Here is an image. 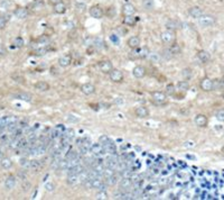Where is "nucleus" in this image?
I'll return each instance as SVG.
<instances>
[{"mask_svg": "<svg viewBox=\"0 0 224 200\" xmlns=\"http://www.w3.org/2000/svg\"><path fill=\"white\" fill-rule=\"evenodd\" d=\"M178 27H179V24H178L176 20L170 19V20H168L167 23H166V28H167V29H169V31H174V32H175Z\"/></svg>", "mask_w": 224, "mask_h": 200, "instance_id": "c85d7f7f", "label": "nucleus"}, {"mask_svg": "<svg viewBox=\"0 0 224 200\" xmlns=\"http://www.w3.org/2000/svg\"><path fill=\"white\" fill-rule=\"evenodd\" d=\"M188 14H189V16H191L192 18H195V19H198L202 15H204L202 8H201V7H197V6L192 7V8L188 10Z\"/></svg>", "mask_w": 224, "mask_h": 200, "instance_id": "f8f14e48", "label": "nucleus"}, {"mask_svg": "<svg viewBox=\"0 0 224 200\" xmlns=\"http://www.w3.org/2000/svg\"><path fill=\"white\" fill-rule=\"evenodd\" d=\"M62 0H50V2H51L52 5H56V3H58V2H61Z\"/></svg>", "mask_w": 224, "mask_h": 200, "instance_id": "680f3d73", "label": "nucleus"}, {"mask_svg": "<svg viewBox=\"0 0 224 200\" xmlns=\"http://www.w3.org/2000/svg\"><path fill=\"white\" fill-rule=\"evenodd\" d=\"M194 122L198 127H205L207 125V118H206L205 115H202V114H200V115L195 117Z\"/></svg>", "mask_w": 224, "mask_h": 200, "instance_id": "f3484780", "label": "nucleus"}, {"mask_svg": "<svg viewBox=\"0 0 224 200\" xmlns=\"http://www.w3.org/2000/svg\"><path fill=\"white\" fill-rule=\"evenodd\" d=\"M140 44H141V41L138 36H132L128 40V46L131 48V50H134V48H138L140 47Z\"/></svg>", "mask_w": 224, "mask_h": 200, "instance_id": "ddd939ff", "label": "nucleus"}, {"mask_svg": "<svg viewBox=\"0 0 224 200\" xmlns=\"http://www.w3.org/2000/svg\"><path fill=\"white\" fill-rule=\"evenodd\" d=\"M47 52V48L46 47H43V48H38V50H36L35 53L37 54V55H44L45 53Z\"/></svg>", "mask_w": 224, "mask_h": 200, "instance_id": "4d7b16f0", "label": "nucleus"}, {"mask_svg": "<svg viewBox=\"0 0 224 200\" xmlns=\"http://www.w3.org/2000/svg\"><path fill=\"white\" fill-rule=\"evenodd\" d=\"M114 15H115V9H114V7H109V9H108V17H109V18H113Z\"/></svg>", "mask_w": 224, "mask_h": 200, "instance_id": "6e6d98bb", "label": "nucleus"}, {"mask_svg": "<svg viewBox=\"0 0 224 200\" xmlns=\"http://www.w3.org/2000/svg\"><path fill=\"white\" fill-rule=\"evenodd\" d=\"M22 187H24V190H25V191H27V190H29V188H31V183H29V182L24 183V186H22Z\"/></svg>", "mask_w": 224, "mask_h": 200, "instance_id": "052dcab7", "label": "nucleus"}, {"mask_svg": "<svg viewBox=\"0 0 224 200\" xmlns=\"http://www.w3.org/2000/svg\"><path fill=\"white\" fill-rule=\"evenodd\" d=\"M76 9L80 11V12H84V11L86 10V5L83 3V2H79V3H76Z\"/></svg>", "mask_w": 224, "mask_h": 200, "instance_id": "603ef678", "label": "nucleus"}, {"mask_svg": "<svg viewBox=\"0 0 224 200\" xmlns=\"http://www.w3.org/2000/svg\"><path fill=\"white\" fill-rule=\"evenodd\" d=\"M99 69L103 73H110L113 70V64L109 60H104V61L99 62Z\"/></svg>", "mask_w": 224, "mask_h": 200, "instance_id": "423d86ee", "label": "nucleus"}, {"mask_svg": "<svg viewBox=\"0 0 224 200\" xmlns=\"http://www.w3.org/2000/svg\"><path fill=\"white\" fill-rule=\"evenodd\" d=\"M74 134H75V132H74L73 128H67V129L65 130V133H64L63 136H65V137H67V138H70V139H72V138L74 137Z\"/></svg>", "mask_w": 224, "mask_h": 200, "instance_id": "49530a36", "label": "nucleus"}, {"mask_svg": "<svg viewBox=\"0 0 224 200\" xmlns=\"http://www.w3.org/2000/svg\"><path fill=\"white\" fill-rule=\"evenodd\" d=\"M11 79L14 80V81H16V82H18V83H24L25 82V78L20 75V74L18 73H14L11 75Z\"/></svg>", "mask_w": 224, "mask_h": 200, "instance_id": "a19ab883", "label": "nucleus"}, {"mask_svg": "<svg viewBox=\"0 0 224 200\" xmlns=\"http://www.w3.org/2000/svg\"><path fill=\"white\" fill-rule=\"evenodd\" d=\"M19 164L24 169H31V161L26 158H21L19 160Z\"/></svg>", "mask_w": 224, "mask_h": 200, "instance_id": "ea45409f", "label": "nucleus"}, {"mask_svg": "<svg viewBox=\"0 0 224 200\" xmlns=\"http://www.w3.org/2000/svg\"><path fill=\"white\" fill-rule=\"evenodd\" d=\"M67 119H69L71 123H77V122L80 120V119H79V118H76V117H71V115H69V116H67Z\"/></svg>", "mask_w": 224, "mask_h": 200, "instance_id": "13d9d810", "label": "nucleus"}, {"mask_svg": "<svg viewBox=\"0 0 224 200\" xmlns=\"http://www.w3.org/2000/svg\"><path fill=\"white\" fill-rule=\"evenodd\" d=\"M134 12H136V8H134V6H133L132 3L127 2V3L123 5L122 7L123 16H130V15H133Z\"/></svg>", "mask_w": 224, "mask_h": 200, "instance_id": "9b49d317", "label": "nucleus"}, {"mask_svg": "<svg viewBox=\"0 0 224 200\" xmlns=\"http://www.w3.org/2000/svg\"><path fill=\"white\" fill-rule=\"evenodd\" d=\"M15 186H16V178H15L14 175L7 177V179L5 181V187H6V189H8V190L14 189Z\"/></svg>", "mask_w": 224, "mask_h": 200, "instance_id": "412c9836", "label": "nucleus"}, {"mask_svg": "<svg viewBox=\"0 0 224 200\" xmlns=\"http://www.w3.org/2000/svg\"><path fill=\"white\" fill-rule=\"evenodd\" d=\"M43 167L41 161L39 160H31V169L34 171H39Z\"/></svg>", "mask_w": 224, "mask_h": 200, "instance_id": "7c9ffc66", "label": "nucleus"}, {"mask_svg": "<svg viewBox=\"0 0 224 200\" xmlns=\"http://www.w3.org/2000/svg\"><path fill=\"white\" fill-rule=\"evenodd\" d=\"M15 97L17 99H21V100H25V101H31V95H28V94H18Z\"/></svg>", "mask_w": 224, "mask_h": 200, "instance_id": "37998d69", "label": "nucleus"}, {"mask_svg": "<svg viewBox=\"0 0 224 200\" xmlns=\"http://www.w3.org/2000/svg\"><path fill=\"white\" fill-rule=\"evenodd\" d=\"M0 165H1V168L5 169V170H9L12 167V161L8 158H3L0 161Z\"/></svg>", "mask_w": 224, "mask_h": 200, "instance_id": "a878e982", "label": "nucleus"}, {"mask_svg": "<svg viewBox=\"0 0 224 200\" xmlns=\"http://www.w3.org/2000/svg\"><path fill=\"white\" fill-rule=\"evenodd\" d=\"M109 74H110L111 81H113V82H121L123 80L122 71H120V70H118V69H113Z\"/></svg>", "mask_w": 224, "mask_h": 200, "instance_id": "0eeeda50", "label": "nucleus"}, {"mask_svg": "<svg viewBox=\"0 0 224 200\" xmlns=\"http://www.w3.org/2000/svg\"><path fill=\"white\" fill-rule=\"evenodd\" d=\"M90 152H91L92 155H94L95 158H98V156H101L102 154H104V153H105L103 145H101L100 143H94L93 145H91Z\"/></svg>", "mask_w": 224, "mask_h": 200, "instance_id": "20e7f679", "label": "nucleus"}, {"mask_svg": "<svg viewBox=\"0 0 224 200\" xmlns=\"http://www.w3.org/2000/svg\"><path fill=\"white\" fill-rule=\"evenodd\" d=\"M213 85H214V90L224 88V78H222V79H215V80H213Z\"/></svg>", "mask_w": 224, "mask_h": 200, "instance_id": "473e14b6", "label": "nucleus"}, {"mask_svg": "<svg viewBox=\"0 0 224 200\" xmlns=\"http://www.w3.org/2000/svg\"><path fill=\"white\" fill-rule=\"evenodd\" d=\"M118 181H119L118 175H117V174H113L112 177L108 178L105 182H107V184H108V186H114V184H117V183H118Z\"/></svg>", "mask_w": 224, "mask_h": 200, "instance_id": "e433bc0d", "label": "nucleus"}, {"mask_svg": "<svg viewBox=\"0 0 224 200\" xmlns=\"http://www.w3.org/2000/svg\"><path fill=\"white\" fill-rule=\"evenodd\" d=\"M14 44H15V46H16V47L20 48V47H22V46H24V44H25V43H24L22 37H20V36H19V37H16V38H15Z\"/></svg>", "mask_w": 224, "mask_h": 200, "instance_id": "a18cd8bd", "label": "nucleus"}, {"mask_svg": "<svg viewBox=\"0 0 224 200\" xmlns=\"http://www.w3.org/2000/svg\"><path fill=\"white\" fill-rule=\"evenodd\" d=\"M175 91H176V88H175L174 84H168V85L166 87V94H168V95H174Z\"/></svg>", "mask_w": 224, "mask_h": 200, "instance_id": "3c124183", "label": "nucleus"}, {"mask_svg": "<svg viewBox=\"0 0 224 200\" xmlns=\"http://www.w3.org/2000/svg\"><path fill=\"white\" fill-rule=\"evenodd\" d=\"M0 161H1V160H0Z\"/></svg>", "mask_w": 224, "mask_h": 200, "instance_id": "69168bd1", "label": "nucleus"}, {"mask_svg": "<svg viewBox=\"0 0 224 200\" xmlns=\"http://www.w3.org/2000/svg\"><path fill=\"white\" fill-rule=\"evenodd\" d=\"M137 23V19L133 15H130V16H124L123 18V24L124 25H128V26H134Z\"/></svg>", "mask_w": 224, "mask_h": 200, "instance_id": "393cba45", "label": "nucleus"}, {"mask_svg": "<svg viewBox=\"0 0 224 200\" xmlns=\"http://www.w3.org/2000/svg\"><path fill=\"white\" fill-rule=\"evenodd\" d=\"M151 97H153V102L157 105H163L167 100L166 94H164L162 91H153V92H151Z\"/></svg>", "mask_w": 224, "mask_h": 200, "instance_id": "7ed1b4c3", "label": "nucleus"}, {"mask_svg": "<svg viewBox=\"0 0 224 200\" xmlns=\"http://www.w3.org/2000/svg\"><path fill=\"white\" fill-rule=\"evenodd\" d=\"M168 51L170 52V54H172V56H176V55H178L179 53H181V46L178 45V44H176V43H174V44H172V45H169V47H168Z\"/></svg>", "mask_w": 224, "mask_h": 200, "instance_id": "4be33fe9", "label": "nucleus"}, {"mask_svg": "<svg viewBox=\"0 0 224 200\" xmlns=\"http://www.w3.org/2000/svg\"><path fill=\"white\" fill-rule=\"evenodd\" d=\"M90 180H91V187L92 188H95V189H99L102 186V183H103L101 178H95V179H90Z\"/></svg>", "mask_w": 224, "mask_h": 200, "instance_id": "72a5a7b5", "label": "nucleus"}, {"mask_svg": "<svg viewBox=\"0 0 224 200\" xmlns=\"http://www.w3.org/2000/svg\"><path fill=\"white\" fill-rule=\"evenodd\" d=\"M160 40L164 44H167V45H172L174 43H176V34L174 31H165L160 34Z\"/></svg>", "mask_w": 224, "mask_h": 200, "instance_id": "f257e3e1", "label": "nucleus"}, {"mask_svg": "<svg viewBox=\"0 0 224 200\" xmlns=\"http://www.w3.org/2000/svg\"><path fill=\"white\" fill-rule=\"evenodd\" d=\"M182 74H183L184 78L187 80V79H189L192 76V70L191 69H185L183 72H182Z\"/></svg>", "mask_w": 224, "mask_h": 200, "instance_id": "864d4df0", "label": "nucleus"}, {"mask_svg": "<svg viewBox=\"0 0 224 200\" xmlns=\"http://www.w3.org/2000/svg\"><path fill=\"white\" fill-rule=\"evenodd\" d=\"M132 74L136 79H141L146 75V69L141 65H137V66L133 68Z\"/></svg>", "mask_w": 224, "mask_h": 200, "instance_id": "9d476101", "label": "nucleus"}, {"mask_svg": "<svg viewBox=\"0 0 224 200\" xmlns=\"http://www.w3.org/2000/svg\"><path fill=\"white\" fill-rule=\"evenodd\" d=\"M197 57H198V60L202 62V63H207L210 60H211V55H210V53L206 52V51H198L197 52Z\"/></svg>", "mask_w": 224, "mask_h": 200, "instance_id": "a211bd4d", "label": "nucleus"}, {"mask_svg": "<svg viewBox=\"0 0 224 200\" xmlns=\"http://www.w3.org/2000/svg\"><path fill=\"white\" fill-rule=\"evenodd\" d=\"M79 180L81 181L82 183H84V182H86L88 180H90V177H89V171H82L81 173L79 174Z\"/></svg>", "mask_w": 224, "mask_h": 200, "instance_id": "c9c22d12", "label": "nucleus"}, {"mask_svg": "<svg viewBox=\"0 0 224 200\" xmlns=\"http://www.w3.org/2000/svg\"><path fill=\"white\" fill-rule=\"evenodd\" d=\"M113 174H115V170L110 169V168H107V167H105L104 171H103V174H102V177H103V178H105V179H108V178L112 177Z\"/></svg>", "mask_w": 224, "mask_h": 200, "instance_id": "f704fd0d", "label": "nucleus"}, {"mask_svg": "<svg viewBox=\"0 0 224 200\" xmlns=\"http://www.w3.org/2000/svg\"><path fill=\"white\" fill-rule=\"evenodd\" d=\"M215 24V17L211 15H202L198 18V25L201 27H211Z\"/></svg>", "mask_w": 224, "mask_h": 200, "instance_id": "f03ea898", "label": "nucleus"}, {"mask_svg": "<svg viewBox=\"0 0 224 200\" xmlns=\"http://www.w3.org/2000/svg\"><path fill=\"white\" fill-rule=\"evenodd\" d=\"M95 198H96V199H107V198H108V195H107L105 190H100V192L96 193Z\"/></svg>", "mask_w": 224, "mask_h": 200, "instance_id": "8fccbe9b", "label": "nucleus"}, {"mask_svg": "<svg viewBox=\"0 0 224 200\" xmlns=\"http://www.w3.org/2000/svg\"><path fill=\"white\" fill-rule=\"evenodd\" d=\"M71 63H72V56L70 54L63 55V56H61L58 59V64L61 65L62 68H67Z\"/></svg>", "mask_w": 224, "mask_h": 200, "instance_id": "2eb2a0df", "label": "nucleus"}, {"mask_svg": "<svg viewBox=\"0 0 224 200\" xmlns=\"http://www.w3.org/2000/svg\"><path fill=\"white\" fill-rule=\"evenodd\" d=\"M155 7V3H153V0H143V10L146 11H150L153 9Z\"/></svg>", "mask_w": 224, "mask_h": 200, "instance_id": "bb28decb", "label": "nucleus"}, {"mask_svg": "<svg viewBox=\"0 0 224 200\" xmlns=\"http://www.w3.org/2000/svg\"><path fill=\"white\" fill-rule=\"evenodd\" d=\"M67 183L69 184H71V186H74V184H76V182L79 181V174H74V173H69V175H67Z\"/></svg>", "mask_w": 224, "mask_h": 200, "instance_id": "c756f323", "label": "nucleus"}, {"mask_svg": "<svg viewBox=\"0 0 224 200\" xmlns=\"http://www.w3.org/2000/svg\"><path fill=\"white\" fill-rule=\"evenodd\" d=\"M14 15L17 18H19V19H25L28 16V10L26 8H24V7H19V8H17L16 10L14 11Z\"/></svg>", "mask_w": 224, "mask_h": 200, "instance_id": "dca6fc26", "label": "nucleus"}, {"mask_svg": "<svg viewBox=\"0 0 224 200\" xmlns=\"http://www.w3.org/2000/svg\"><path fill=\"white\" fill-rule=\"evenodd\" d=\"M2 158H3V152L0 151V160H2Z\"/></svg>", "mask_w": 224, "mask_h": 200, "instance_id": "e2e57ef3", "label": "nucleus"}, {"mask_svg": "<svg viewBox=\"0 0 224 200\" xmlns=\"http://www.w3.org/2000/svg\"><path fill=\"white\" fill-rule=\"evenodd\" d=\"M89 12H90V15H91V17L93 18H95V19H100L103 17V9H102L100 6H98V5H94V6H92L91 8L89 9Z\"/></svg>", "mask_w": 224, "mask_h": 200, "instance_id": "39448f33", "label": "nucleus"}, {"mask_svg": "<svg viewBox=\"0 0 224 200\" xmlns=\"http://www.w3.org/2000/svg\"><path fill=\"white\" fill-rule=\"evenodd\" d=\"M55 130L58 133V135H60V137H62L63 135H64V133H65V130H66V128H65V126L63 125V124H58L57 126L55 127Z\"/></svg>", "mask_w": 224, "mask_h": 200, "instance_id": "c03bdc74", "label": "nucleus"}, {"mask_svg": "<svg viewBox=\"0 0 224 200\" xmlns=\"http://www.w3.org/2000/svg\"><path fill=\"white\" fill-rule=\"evenodd\" d=\"M177 89H178V91H187L188 90V88H189V85H188V82L187 81H179L178 83H177Z\"/></svg>", "mask_w": 224, "mask_h": 200, "instance_id": "2f4dec72", "label": "nucleus"}, {"mask_svg": "<svg viewBox=\"0 0 224 200\" xmlns=\"http://www.w3.org/2000/svg\"><path fill=\"white\" fill-rule=\"evenodd\" d=\"M85 169L84 167L82 165L81 163H79V164H76V165H74V167H72L70 170H69V173H74V174H80L82 171H84Z\"/></svg>", "mask_w": 224, "mask_h": 200, "instance_id": "cd10ccee", "label": "nucleus"}, {"mask_svg": "<svg viewBox=\"0 0 224 200\" xmlns=\"http://www.w3.org/2000/svg\"><path fill=\"white\" fill-rule=\"evenodd\" d=\"M149 53L150 52H149V50L147 47H143V48L138 47V48L132 50V55L136 56V57H147L149 55Z\"/></svg>", "mask_w": 224, "mask_h": 200, "instance_id": "1a4fd4ad", "label": "nucleus"}, {"mask_svg": "<svg viewBox=\"0 0 224 200\" xmlns=\"http://www.w3.org/2000/svg\"><path fill=\"white\" fill-rule=\"evenodd\" d=\"M120 188L122 190H128L129 188H131L133 184V181L131 178H122V180L120 181Z\"/></svg>", "mask_w": 224, "mask_h": 200, "instance_id": "6ab92c4d", "label": "nucleus"}, {"mask_svg": "<svg viewBox=\"0 0 224 200\" xmlns=\"http://www.w3.org/2000/svg\"><path fill=\"white\" fill-rule=\"evenodd\" d=\"M215 117H216V119H217V120H220V122H224V109H220L219 111H216Z\"/></svg>", "mask_w": 224, "mask_h": 200, "instance_id": "09e8293b", "label": "nucleus"}, {"mask_svg": "<svg viewBox=\"0 0 224 200\" xmlns=\"http://www.w3.org/2000/svg\"><path fill=\"white\" fill-rule=\"evenodd\" d=\"M110 142H112L111 138L108 136V135H101V136L99 137V143L101 144V145H107V144H109Z\"/></svg>", "mask_w": 224, "mask_h": 200, "instance_id": "4c0bfd02", "label": "nucleus"}, {"mask_svg": "<svg viewBox=\"0 0 224 200\" xmlns=\"http://www.w3.org/2000/svg\"><path fill=\"white\" fill-rule=\"evenodd\" d=\"M81 91L86 96H90L95 92V87L92 83H84L81 87Z\"/></svg>", "mask_w": 224, "mask_h": 200, "instance_id": "4468645a", "label": "nucleus"}, {"mask_svg": "<svg viewBox=\"0 0 224 200\" xmlns=\"http://www.w3.org/2000/svg\"><path fill=\"white\" fill-rule=\"evenodd\" d=\"M35 89L38 91H47V90H50V84L45 81H39V82L35 83Z\"/></svg>", "mask_w": 224, "mask_h": 200, "instance_id": "5701e85b", "label": "nucleus"}, {"mask_svg": "<svg viewBox=\"0 0 224 200\" xmlns=\"http://www.w3.org/2000/svg\"><path fill=\"white\" fill-rule=\"evenodd\" d=\"M148 56H149L151 62H160V59H162V55L157 54V53H149Z\"/></svg>", "mask_w": 224, "mask_h": 200, "instance_id": "79ce46f5", "label": "nucleus"}, {"mask_svg": "<svg viewBox=\"0 0 224 200\" xmlns=\"http://www.w3.org/2000/svg\"><path fill=\"white\" fill-rule=\"evenodd\" d=\"M136 115H137V117H139V118H146V117L149 116V110L146 107L140 106V107H138L136 109Z\"/></svg>", "mask_w": 224, "mask_h": 200, "instance_id": "aec40b11", "label": "nucleus"}, {"mask_svg": "<svg viewBox=\"0 0 224 200\" xmlns=\"http://www.w3.org/2000/svg\"><path fill=\"white\" fill-rule=\"evenodd\" d=\"M223 100H224V94H223Z\"/></svg>", "mask_w": 224, "mask_h": 200, "instance_id": "0e129e2a", "label": "nucleus"}, {"mask_svg": "<svg viewBox=\"0 0 224 200\" xmlns=\"http://www.w3.org/2000/svg\"><path fill=\"white\" fill-rule=\"evenodd\" d=\"M201 88L204 91H212V90H214L213 80L210 79V78H204L203 80L201 81Z\"/></svg>", "mask_w": 224, "mask_h": 200, "instance_id": "6e6552de", "label": "nucleus"}, {"mask_svg": "<svg viewBox=\"0 0 224 200\" xmlns=\"http://www.w3.org/2000/svg\"><path fill=\"white\" fill-rule=\"evenodd\" d=\"M114 104H117V105H122L123 104V100H122V98H115V100H114Z\"/></svg>", "mask_w": 224, "mask_h": 200, "instance_id": "bf43d9fd", "label": "nucleus"}, {"mask_svg": "<svg viewBox=\"0 0 224 200\" xmlns=\"http://www.w3.org/2000/svg\"><path fill=\"white\" fill-rule=\"evenodd\" d=\"M65 158H67V160H75V158H80V155H79V153L75 152V151H70V152L66 153Z\"/></svg>", "mask_w": 224, "mask_h": 200, "instance_id": "58836bf2", "label": "nucleus"}, {"mask_svg": "<svg viewBox=\"0 0 224 200\" xmlns=\"http://www.w3.org/2000/svg\"><path fill=\"white\" fill-rule=\"evenodd\" d=\"M7 20H8L7 16H5V15H0V29H3V28L6 27Z\"/></svg>", "mask_w": 224, "mask_h": 200, "instance_id": "de8ad7c7", "label": "nucleus"}, {"mask_svg": "<svg viewBox=\"0 0 224 200\" xmlns=\"http://www.w3.org/2000/svg\"><path fill=\"white\" fill-rule=\"evenodd\" d=\"M66 11V6L63 3V2H58V3H56V5H54V12H56V14H58V15H62V14H64Z\"/></svg>", "mask_w": 224, "mask_h": 200, "instance_id": "b1692460", "label": "nucleus"}, {"mask_svg": "<svg viewBox=\"0 0 224 200\" xmlns=\"http://www.w3.org/2000/svg\"><path fill=\"white\" fill-rule=\"evenodd\" d=\"M45 189H46V191L52 192V191H54V189H55V186H54V183H52V182H47V183L45 184Z\"/></svg>", "mask_w": 224, "mask_h": 200, "instance_id": "5fc2aeb1", "label": "nucleus"}]
</instances>
